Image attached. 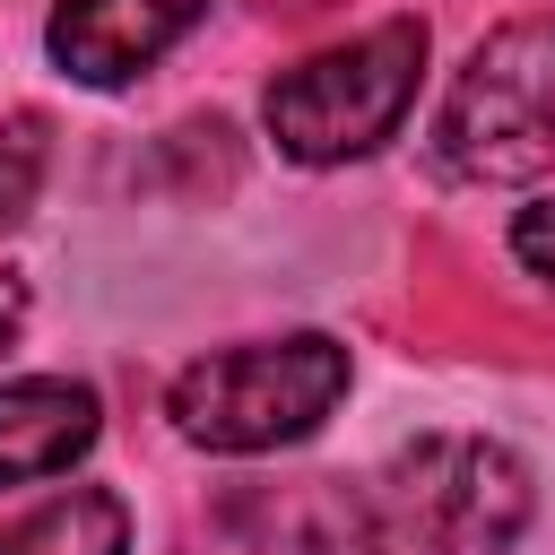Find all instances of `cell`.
Returning a JSON list of instances; mask_svg holds the SVG:
<instances>
[{
	"mask_svg": "<svg viewBox=\"0 0 555 555\" xmlns=\"http://www.w3.org/2000/svg\"><path fill=\"white\" fill-rule=\"evenodd\" d=\"M199 17H208V0H61L52 9V61L87 87H121L147 61H165Z\"/></svg>",
	"mask_w": 555,
	"mask_h": 555,
	"instance_id": "6",
	"label": "cell"
},
{
	"mask_svg": "<svg viewBox=\"0 0 555 555\" xmlns=\"http://www.w3.org/2000/svg\"><path fill=\"white\" fill-rule=\"evenodd\" d=\"M512 251H520L538 278H555V199H546V208H520V225H512Z\"/></svg>",
	"mask_w": 555,
	"mask_h": 555,
	"instance_id": "10",
	"label": "cell"
},
{
	"mask_svg": "<svg viewBox=\"0 0 555 555\" xmlns=\"http://www.w3.org/2000/svg\"><path fill=\"white\" fill-rule=\"evenodd\" d=\"M416 69H425V26L416 17H382L312 61H295L278 87H269V139L295 156V165H347V156H373L408 104H416Z\"/></svg>",
	"mask_w": 555,
	"mask_h": 555,
	"instance_id": "2",
	"label": "cell"
},
{
	"mask_svg": "<svg viewBox=\"0 0 555 555\" xmlns=\"http://www.w3.org/2000/svg\"><path fill=\"white\" fill-rule=\"evenodd\" d=\"M104 434V408L87 382H0V486L26 477H61L69 460H87V442Z\"/></svg>",
	"mask_w": 555,
	"mask_h": 555,
	"instance_id": "7",
	"label": "cell"
},
{
	"mask_svg": "<svg viewBox=\"0 0 555 555\" xmlns=\"http://www.w3.org/2000/svg\"><path fill=\"white\" fill-rule=\"evenodd\" d=\"M35 182H43V121L35 113H9L0 121V234L35 208Z\"/></svg>",
	"mask_w": 555,
	"mask_h": 555,
	"instance_id": "9",
	"label": "cell"
},
{
	"mask_svg": "<svg viewBox=\"0 0 555 555\" xmlns=\"http://www.w3.org/2000/svg\"><path fill=\"white\" fill-rule=\"evenodd\" d=\"M173 555H373V520L347 477H260L225 486Z\"/></svg>",
	"mask_w": 555,
	"mask_h": 555,
	"instance_id": "5",
	"label": "cell"
},
{
	"mask_svg": "<svg viewBox=\"0 0 555 555\" xmlns=\"http://www.w3.org/2000/svg\"><path fill=\"white\" fill-rule=\"evenodd\" d=\"M17 330H26V278H9V269H0V347H9Z\"/></svg>",
	"mask_w": 555,
	"mask_h": 555,
	"instance_id": "11",
	"label": "cell"
},
{
	"mask_svg": "<svg viewBox=\"0 0 555 555\" xmlns=\"http://www.w3.org/2000/svg\"><path fill=\"white\" fill-rule=\"evenodd\" d=\"M373 555H512L529 529V468L486 434H416L364 486Z\"/></svg>",
	"mask_w": 555,
	"mask_h": 555,
	"instance_id": "1",
	"label": "cell"
},
{
	"mask_svg": "<svg viewBox=\"0 0 555 555\" xmlns=\"http://www.w3.org/2000/svg\"><path fill=\"white\" fill-rule=\"evenodd\" d=\"M434 156L451 182H538L555 165V17H512L468 52Z\"/></svg>",
	"mask_w": 555,
	"mask_h": 555,
	"instance_id": "3",
	"label": "cell"
},
{
	"mask_svg": "<svg viewBox=\"0 0 555 555\" xmlns=\"http://www.w3.org/2000/svg\"><path fill=\"white\" fill-rule=\"evenodd\" d=\"M0 555H130V512L104 486H61L35 512L0 520Z\"/></svg>",
	"mask_w": 555,
	"mask_h": 555,
	"instance_id": "8",
	"label": "cell"
},
{
	"mask_svg": "<svg viewBox=\"0 0 555 555\" xmlns=\"http://www.w3.org/2000/svg\"><path fill=\"white\" fill-rule=\"evenodd\" d=\"M347 390V347L304 330V338H260L225 347L173 373V425L199 451H278L304 442Z\"/></svg>",
	"mask_w": 555,
	"mask_h": 555,
	"instance_id": "4",
	"label": "cell"
}]
</instances>
